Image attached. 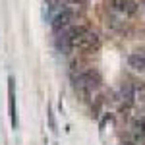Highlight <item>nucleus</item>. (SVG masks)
<instances>
[{
	"instance_id": "f257e3e1",
	"label": "nucleus",
	"mask_w": 145,
	"mask_h": 145,
	"mask_svg": "<svg viewBox=\"0 0 145 145\" xmlns=\"http://www.w3.org/2000/svg\"><path fill=\"white\" fill-rule=\"evenodd\" d=\"M74 20H76V14L70 10V8H60V10L52 16L50 23H52L54 31H62V29L72 27V25H74Z\"/></svg>"
},
{
	"instance_id": "f03ea898",
	"label": "nucleus",
	"mask_w": 145,
	"mask_h": 145,
	"mask_svg": "<svg viewBox=\"0 0 145 145\" xmlns=\"http://www.w3.org/2000/svg\"><path fill=\"white\" fill-rule=\"evenodd\" d=\"M74 83L79 89H93V87L99 85V78L93 70H83L78 76H74Z\"/></svg>"
},
{
	"instance_id": "7ed1b4c3",
	"label": "nucleus",
	"mask_w": 145,
	"mask_h": 145,
	"mask_svg": "<svg viewBox=\"0 0 145 145\" xmlns=\"http://www.w3.org/2000/svg\"><path fill=\"white\" fill-rule=\"evenodd\" d=\"M8 103H10V118L12 128H18V112H16V95H14V79H8Z\"/></svg>"
},
{
	"instance_id": "20e7f679",
	"label": "nucleus",
	"mask_w": 145,
	"mask_h": 145,
	"mask_svg": "<svg viewBox=\"0 0 145 145\" xmlns=\"http://www.w3.org/2000/svg\"><path fill=\"white\" fill-rule=\"evenodd\" d=\"M112 10L120 16H132L135 12V4L132 0H112Z\"/></svg>"
},
{
	"instance_id": "39448f33",
	"label": "nucleus",
	"mask_w": 145,
	"mask_h": 145,
	"mask_svg": "<svg viewBox=\"0 0 145 145\" xmlns=\"http://www.w3.org/2000/svg\"><path fill=\"white\" fill-rule=\"evenodd\" d=\"M128 66L135 72H145V54L143 52H132L128 56Z\"/></svg>"
}]
</instances>
